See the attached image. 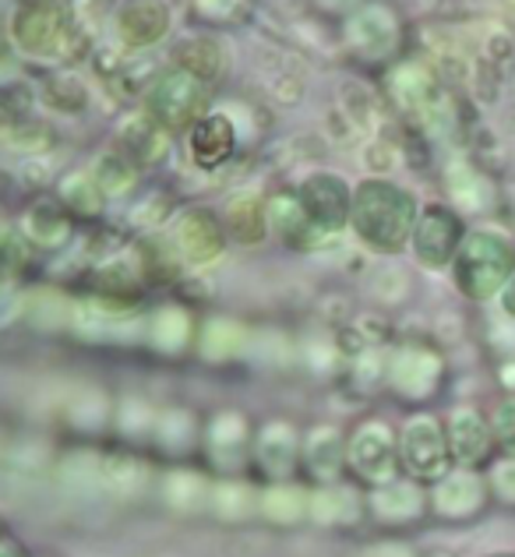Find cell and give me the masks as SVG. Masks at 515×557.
I'll use <instances>...</instances> for the list:
<instances>
[{
    "instance_id": "6da1fadb",
    "label": "cell",
    "mask_w": 515,
    "mask_h": 557,
    "mask_svg": "<svg viewBox=\"0 0 515 557\" xmlns=\"http://www.w3.org/2000/svg\"><path fill=\"white\" fill-rule=\"evenodd\" d=\"M353 230L375 251H400L409 233H417V201L409 190L389 181H364L353 195Z\"/></svg>"
},
{
    "instance_id": "7a4b0ae2",
    "label": "cell",
    "mask_w": 515,
    "mask_h": 557,
    "mask_svg": "<svg viewBox=\"0 0 515 557\" xmlns=\"http://www.w3.org/2000/svg\"><path fill=\"white\" fill-rule=\"evenodd\" d=\"M515 278V247L498 233H474L466 237L455 258V283L469 300H488Z\"/></svg>"
},
{
    "instance_id": "3957f363",
    "label": "cell",
    "mask_w": 515,
    "mask_h": 557,
    "mask_svg": "<svg viewBox=\"0 0 515 557\" xmlns=\"http://www.w3.org/2000/svg\"><path fill=\"white\" fill-rule=\"evenodd\" d=\"M145 107H149L152 121L167 131L198 124V113L205 107V82H198L195 75H187L181 67H173L149 89Z\"/></svg>"
},
{
    "instance_id": "277c9868",
    "label": "cell",
    "mask_w": 515,
    "mask_h": 557,
    "mask_svg": "<svg viewBox=\"0 0 515 557\" xmlns=\"http://www.w3.org/2000/svg\"><path fill=\"white\" fill-rule=\"evenodd\" d=\"M449 437L441 434V428L431 417H414L403 428L400 437V459L414 469L417 476L424 480H438L445 476L449 469Z\"/></svg>"
},
{
    "instance_id": "5b68a950",
    "label": "cell",
    "mask_w": 515,
    "mask_h": 557,
    "mask_svg": "<svg viewBox=\"0 0 515 557\" xmlns=\"http://www.w3.org/2000/svg\"><path fill=\"white\" fill-rule=\"evenodd\" d=\"M463 244L466 240H463L459 215H455L452 209H445V205H431L417 223V233H414L417 258L431 269H445L452 258H459Z\"/></svg>"
},
{
    "instance_id": "8992f818",
    "label": "cell",
    "mask_w": 515,
    "mask_h": 557,
    "mask_svg": "<svg viewBox=\"0 0 515 557\" xmlns=\"http://www.w3.org/2000/svg\"><path fill=\"white\" fill-rule=\"evenodd\" d=\"M68 8L61 4H28L14 14V39L28 53L50 57L68 42Z\"/></svg>"
},
{
    "instance_id": "52a82bcc",
    "label": "cell",
    "mask_w": 515,
    "mask_h": 557,
    "mask_svg": "<svg viewBox=\"0 0 515 557\" xmlns=\"http://www.w3.org/2000/svg\"><path fill=\"white\" fill-rule=\"evenodd\" d=\"M297 198L321 237L343 230L346 215H353L350 190L340 177H332V173H315V177L297 190Z\"/></svg>"
},
{
    "instance_id": "ba28073f",
    "label": "cell",
    "mask_w": 515,
    "mask_h": 557,
    "mask_svg": "<svg viewBox=\"0 0 515 557\" xmlns=\"http://www.w3.org/2000/svg\"><path fill=\"white\" fill-rule=\"evenodd\" d=\"M350 462L360 476L371 483H392L400 456H395V437L385 423H364L350 442Z\"/></svg>"
},
{
    "instance_id": "9c48e42d",
    "label": "cell",
    "mask_w": 515,
    "mask_h": 557,
    "mask_svg": "<svg viewBox=\"0 0 515 557\" xmlns=\"http://www.w3.org/2000/svg\"><path fill=\"white\" fill-rule=\"evenodd\" d=\"M441 374V360L424 346H406L392 360V388L403 392L406 399H424L431 395Z\"/></svg>"
},
{
    "instance_id": "30bf717a",
    "label": "cell",
    "mask_w": 515,
    "mask_h": 557,
    "mask_svg": "<svg viewBox=\"0 0 515 557\" xmlns=\"http://www.w3.org/2000/svg\"><path fill=\"white\" fill-rule=\"evenodd\" d=\"M445 437H449V451H452L455 462L477 466L480 459H488L494 431L483 423V417L477 413V409H455Z\"/></svg>"
},
{
    "instance_id": "8fae6325",
    "label": "cell",
    "mask_w": 515,
    "mask_h": 557,
    "mask_svg": "<svg viewBox=\"0 0 515 557\" xmlns=\"http://www.w3.org/2000/svg\"><path fill=\"white\" fill-rule=\"evenodd\" d=\"M233 149H237V131H233L226 116H201L195 131H191V156L205 170L226 163Z\"/></svg>"
},
{
    "instance_id": "7c38bea8",
    "label": "cell",
    "mask_w": 515,
    "mask_h": 557,
    "mask_svg": "<svg viewBox=\"0 0 515 557\" xmlns=\"http://www.w3.org/2000/svg\"><path fill=\"white\" fill-rule=\"evenodd\" d=\"M176 247L184 251L187 261H212L223 251V226L216 223L209 212H187L181 223H176Z\"/></svg>"
},
{
    "instance_id": "4fadbf2b",
    "label": "cell",
    "mask_w": 515,
    "mask_h": 557,
    "mask_svg": "<svg viewBox=\"0 0 515 557\" xmlns=\"http://www.w3.org/2000/svg\"><path fill=\"white\" fill-rule=\"evenodd\" d=\"M170 11L163 4H127L117 14V33L127 47H152L167 36Z\"/></svg>"
},
{
    "instance_id": "5bb4252c",
    "label": "cell",
    "mask_w": 515,
    "mask_h": 557,
    "mask_svg": "<svg viewBox=\"0 0 515 557\" xmlns=\"http://www.w3.org/2000/svg\"><path fill=\"white\" fill-rule=\"evenodd\" d=\"M483 480L474 473H455L445 476V483L434 491V508L441 516H452V519H466L483 505Z\"/></svg>"
},
{
    "instance_id": "9a60e30c",
    "label": "cell",
    "mask_w": 515,
    "mask_h": 557,
    "mask_svg": "<svg viewBox=\"0 0 515 557\" xmlns=\"http://www.w3.org/2000/svg\"><path fill=\"white\" fill-rule=\"evenodd\" d=\"M255 456L265 473H272V476L290 473L293 462H297V437H293L286 423H269V428L258 434Z\"/></svg>"
},
{
    "instance_id": "2e32d148",
    "label": "cell",
    "mask_w": 515,
    "mask_h": 557,
    "mask_svg": "<svg viewBox=\"0 0 515 557\" xmlns=\"http://www.w3.org/2000/svg\"><path fill=\"white\" fill-rule=\"evenodd\" d=\"M163 149H167V127H159L152 116H145V121H131L127 131L121 135V152L135 166L156 163V159L163 156Z\"/></svg>"
},
{
    "instance_id": "e0dca14e",
    "label": "cell",
    "mask_w": 515,
    "mask_h": 557,
    "mask_svg": "<svg viewBox=\"0 0 515 557\" xmlns=\"http://www.w3.org/2000/svg\"><path fill=\"white\" fill-rule=\"evenodd\" d=\"M68 233H71V219H68L64 205L39 201L36 209H28V215H25V240L53 247V244H64Z\"/></svg>"
},
{
    "instance_id": "ac0fdd59",
    "label": "cell",
    "mask_w": 515,
    "mask_h": 557,
    "mask_svg": "<svg viewBox=\"0 0 515 557\" xmlns=\"http://www.w3.org/2000/svg\"><path fill=\"white\" fill-rule=\"evenodd\" d=\"M269 219H272V226L283 233L290 244H315L321 237L311 219H307V212H304V205H301L297 195L275 198L272 209H269Z\"/></svg>"
},
{
    "instance_id": "d6986e66",
    "label": "cell",
    "mask_w": 515,
    "mask_h": 557,
    "mask_svg": "<svg viewBox=\"0 0 515 557\" xmlns=\"http://www.w3.org/2000/svg\"><path fill=\"white\" fill-rule=\"evenodd\" d=\"M304 459L315 480H335L343 469V442L335 431H315L304 445Z\"/></svg>"
},
{
    "instance_id": "ffe728a7",
    "label": "cell",
    "mask_w": 515,
    "mask_h": 557,
    "mask_svg": "<svg viewBox=\"0 0 515 557\" xmlns=\"http://www.w3.org/2000/svg\"><path fill=\"white\" fill-rule=\"evenodd\" d=\"M371 505L385 522H409L424 508V497L414 483H389V487L375 491Z\"/></svg>"
},
{
    "instance_id": "44dd1931",
    "label": "cell",
    "mask_w": 515,
    "mask_h": 557,
    "mask_svg": "<svg viewBox=\"0 0 515 557\" xmlns=\"http://www.w3.org/2000/svg\"><path fill=\"white\" fill-rule=\"evenodd\" d=\"M265 226H269V212L258 198H237L226 212V230L237 237L241 244H258L265 237Z\"/></svg>"
},
{
    "instance_id": "7402d4cb",
    "label": "cell",
    "mask_w": 515,
    "mask_h": 557,
    "mask_svg": "<svg viewBox=\"0 0 515 557\" xmlns=\"http://www.w3.org/2000/svg\"><path fill=\"white\" fill-rule=\"evenodd\" d=\"M176 67L195 75L198 82H212L219 71H223V53H219L212 39H191L181 47V53H176Z\"/></svg>"
},
{
    "instance_id": "603a6c76",
    "label": "cell",
    "mask_w": 515,
    "mask_h": 557,
    "mask_svg": "<svg viewBox=\"0 0 515 557\" xmlns=\"http://www.w3.org/2000/svg\"><path fill=\"white\" fill-rule=\"evenodd\" d=\"M449 190H452V198L463 205V209L483 212L491 205V184L469 166H452L449 170Z\"/></svg>"
},
{
    "instance_id": "cb8c5ba5",
    "label": "cell",
    "mask_w": 515,
    "mask_h": 557,
    "mask_svg": "<svg viewBox=\"0 0 515 557\" xmlns=\"http://www.w3.org/2000/svg\"><path fill=\"white\" fill-rule=\"evenodd\" d=\"M152 339L163 354H181L191 339V318L176 307H163L156 318H152Z\"/></svg>"
},
{
    "instance_id": "d4e9b609",
    "label": "cell",
    "mask_w": 515,
    "mask_h": 557,
    "mask_svg": "<svg viewBox=\"0 0 515 557\" xmlns=\"http://www.w3.org/2000/svg\"><path fill=\"white\" fill-rule=\"evenodd\" d=\"M209 445L219 459H223V448H226V466H237L241 459V448L247 445V428H244V420L237 413H226V417H219L212 423V431H209Z\"/></svg>"
},
{
    "instance_id": "484cf974",
    "label": "cell",
    "mask_w": 515,
    "mask_h": 557,
    "mask_svg": "<svg viewBox=\"0 0 515 557\" xmlns=\"http://www.w3.org/2000/svg\"><path fill=\"white\" fill-rule=\"evenodd\" d=\"M311 511L321 522H343L340 516H346V522H350L360 511V502L346 487H326L311 497Z\"/></svg>"
},
{
    "instance_id": "4316f807",
    "label": "cell",
    "mask_w": 515,
    "mask_h": 557,
    "mask_svg": "<svg viewBox=\"0 0 515 557\" xmlns=\"http://www.w3.org/2000/svg\"><path fill=\"white\" fill-rule=\"evenodd\" d=\"M131 181H135V163L124 156V152H113V156H107L99 163V170H96V184L102 187V195L107 190H113V195H121V190H127L131 187Z\"/></svg>"
},
{
    "instance_id": "83f0119b",
    "label": "cell",
    "mask_w": 515,
    "mask_h": 557,
    "mask_svg": "<svg viewBox=\"0 0 515 557\" xmlns=\"http://www.w3.org/2000/svg\"><path fill=\"white\" fill-rule=\"evenodd\" d=\"M265 511H269L275 522H293L304 511V497L293 487H272L269 497H265Z\"/></svg>"
},
{
    "instance_id": "f1b7e54d",
    "label": "cell",
    "mask_w": 515,
    "mask_h": 557,
    "mask_svg": "<svg viewBox=\"0 0 515 557\" xmlns=\"http://www.w3.org/2000/svg\"><path fill=\"white\" fill-rule=\"evenodd\" d=\"M491 431H494V437H498V445H502L505 451H512V456H515V399L498 406Z\"/></svg>"
},
{
    "instance_id": "f546056e",
    "label": "cell",
    "mask_w": 515,
    "mask_h": 557,
    "mask_svg": "<svg viewBox=\"0 0 515 557\" xmlns=\"http://www.w3.org/2000/svg\"><path fill=\"white\" fill-rule=\"evenodd\" d=\"M505 311H508V314H515V278L505 286Z\"/></svg>"
},
{
    "instance_id": "4dcf8cb0",
    "label": "cell",
    "mask_w": 515,
    "mask_h": 557,
    "mask_svg": "<svg viewBox=\"0 0 515 557\" xmlns=\"http://www.w3.org/2000/svg\"><path fill=\"white\" fill-rule=\"evenodd\" d=\"M367 557H409V554H403V550H395V547H381V550H371V554H367Z\"/></svg>"
},
{
    "instance_id": "1f68e13d",
    "label": "cell",
    "mask_w": 515,
    "mask_h": 557,
    "mask_svg": "<svg viewBox=\"0 0 515 557\" xmlns=\"http://www.w3.org/2000/svg\"><path fill=\"white\" fill-rule=\"evenodd\" d=\"M8 557H19V554H14V544H8Z\"/></svg>"
}]
</instances>
